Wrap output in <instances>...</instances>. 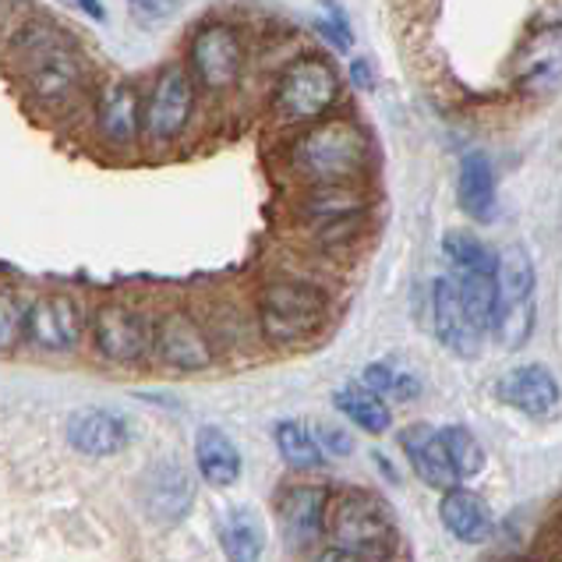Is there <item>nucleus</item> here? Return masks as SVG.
I'll return each instance as SVG.
<instances>
[{
  "instance_id": "nucleus-1",
  "label": "nucleus",
  "mask_w": 562,
  "mask_h": 562,
  "mask_svg": "<svg viewBox=\"0 0 562 562\" xmlns=\"http://www.w3.org/2000/svg\"><path fill=\"white\" fill-rule=\"evenodd\" d=\"M291 173L312 188H344L372 167V138L355 121H318L286 149Z\"/></svg>"
},
{
  "instance_id": "nucleus-2",
  "label": "nucleus",
  "mask_w": 562,
  "mask_h": 562,
  "mask_svg": "<svg viewBox=\"0 0 562 562\" xmlns=\"http://www.w3.org/2000/svg\"><path fill=\"white\" fill-rule=\"evenodd\" d=\"M14 60L40 103H68L82 89V60L75 43L50 22H25L14 36Z\"/></svg>"
},
{
  "instance_id": "nucleus-3",
  "label": "nucleus",
  "mask_w": 562,
  "mask_h": 562,
  "mask_svg": "<svg viewBox=\"0 0 562 562\" xmlns=\"http://www.w3.org/2000/svg\"><path fill=\"white\" fill-rule=\"evenodd\" d=\"M329 535L336 549L358 562H393L400 552V531L382 499L372 492H344L326 509Z\"/></svg>"
},
{
  "instance_id": "nucleus-4",
  "label": "nucleus",
  "mask_w": 562,
  "mask_h": 562,
  "mask_svg": "<svg viewBox=\"0 0 562 562\" xmlns=\"http://www.w3.org/2000/svg\"><path fill=\"white\" fill-rule=\"evenodd\" d=\"M259 329L269 344L294 347L312 340L326 326L329 301L315 283L304 280H269L259 291Z\"/></svg>"
},
{
  "instance_id": "nucleus-5",
  "label": "nucleus",
  "mask_w": 562,
  "mask_h": 562,
  "mask_svg": "<svg viewBox=\"0 0 562 562\" xmlns=\"http://www.w3.org/2000/svg\"><path fill=\"white\" fill-rule=\"evenodd\" d=\"M340 100V75L318 54L291 60L272 92V114L283 124H312Z\"/></svg>"
},
{
  "instance_id": "nucleus-6",
  "label": "nucleus",
  "mask_w": 562,
  "mask_h": 562,
  "mask_svg": "<svg viewBox=\"0 0 562 562\" xmlns=\"http://www.w3.org/2000/svg\"><path fill=\"white\" fill-rule=\"evenodd\" d=\"M368 209L372 199L364 195L361 188L344 184V188H308L297 216L315 231V237L323 240L326 248H340L347 237H355L364 231Z\"/></svg>"
},
{
  "instance_id": "nucleus-7",
  "label": "nucleus",
  "mask_w": 562,
  "mask_h": 562,
  "mask_svg": "<svg viewBox=\"0 0 562 562\" xmlns=\"http://www.w3.org/2000/svg\"><path fill=\"white\" fill-rule=\"evenodd\" d=\"M92 344L114 364H142L153 355V318L127 301H106L92 312Z\"/></svg>"
},
{
  "instance_id": "nucleus-8",
  "label": "nucleus",
  "mask_w": 562,
  "mask_h": 562,
  "mask_svg": "<svg viewBox=\"0 0 562 562\" xmlns=\"http://www.w3.org/2000/svg\"><path fill=\"white\" fill-rule=\"evenodd\" d=\"M195 114V82L184 68H164L153 78L146 110H142V127L153 142H173L184 135Z\"/></svg>"
},
{
  "instance_id": "nucleus-9",
  "label": "nucleus",
  "mask_w": 562,
  "mask_h": 562,
  "mask_svg": "<svg viewBox=\"0 0 562 562\" xmlns=\"http://www.w3.org/2000/svg\"><path fill=\"white\" fill-rule=\"evenodd\" d=\"M191 68L195 78L209 92H231L240 82V71H245V43H240L237 29L213 22L195 32L191 40Z\"/></svg>"
},
{
  "instance_id": "nucleus-10",
  "label": "nucleus",
  "mask_w": 562,
  "mask_h": 562,
  "mask_svg": "<svg viewBox=\"0 0 562 562\" xmlns=\"http://www.w3.org/2000/svg\"><path fill=\"white\" fill-rule=\"evenodd\" d=\"M25 336L36 347L50 350V355H64L75 350L86 336V312L71 294L54 291L40 294L25 308Z\"/></svg>"
},
{
  "instance_id": "nucleus-11",
  "label": "nucleus",
  "mask_w": 562,
  "mask_h": 562,
  "mask_svg": "<svg viewBox=\"0 0 562 562\" xmlns=\"http://www.w3.org/2000/svg\"><path fill=\"white\" fill-rule=\"evenodd\" d=\"M153 355L178 372H202L213 364V344L199 318L178 308L153 323Z\"/></svg>"
},
{
  "instance_id": "nucleus-12",
  "label": "nucleus",
  "mask_w": 562,
  "mask_h": 562,
  "mask_svg": "<svg viewBox=\"0 0 562 562\" xmlns=\"http://www.w3.org/2000/svg\"><path fill=\"white\" fill-rule=\"evenodd\" d=\"M329 492L323 485H294L280 499V531L291 552H308L326 535Z\"/></svg>"
},
{
  "instance_id": "nucleus-13",
  "label": "nucleus",
  "mask_w": 562,
  "mask_h": 562,
  "mask_svg": "<svg viewBox=\"0 0 562 562\" xmlns=\"http://www.w3.org/2000/svg\"><path fill=\"white\" fill-rule=\"evenodd\" d=\"M95 132L110 146H135L142 135V95L132 82L114 78L95 95Z\"/></svg>"
},
{
  "instance_id": "nucleus-14",
  "label": "nucleus",
  "mask_w": 562,
  "mask_h": 562,
  "mask_svg": "<svg viewBox=\"0 0 562 562\" xmlns=\"http://www.w3.org/2000/svg\"><path fill=\"white\" fill-rule=\"evenodd\" d=\"M431 318H436V336L446 350H453L457 358H477L481 355V336L468 312H463L460 294H457V280H436L431 286Z\"/></svg>"
},
{
  "instance_id": "nucleus-15",
  "label": "nucleus",
  "mask_w": 562,
  "mask_h": 562,
  "mask_svg": "<svg viewBox=\"0 0 562 562\" xmlns=\"http://www.w3.org/2000/svg\"><path fill=\"white\" fill-rule=\"evenodd\" d=\"M503 404L524 411L527 417H549L559 404V382L544 364H520L495 385Z\"/></svg>"
},
{
  "instance_id": "nucleus-16",
  "label": "nucleus",
  "mask_w": 562,
  "mask_h": 562,
  "mask_svg": "<svg viewBox=\"0 0 562 562\" xmlns=\"http://www.w3.org/2000/svg\"><path fill=\"white\" fill-rule=\"evenodd\" d=\"M68 442L86 457H114L127 446V425L100 407L75 411L68 417Z\"/></svg>"
},
{
  "instance_id": "nucleus-17",
  "label": "nucleus",
  "mask_w": 562,
  "mask_h": 562,
  "mask_svg": "<svg viewBox=\"0 0 562 562\" xmlns=\"http://www.w3.org/2000/svg\"><path fill=\"white\" fill-rule=\"evenodd\" d=\"M400 446H404V457L411 460L414 474L425 481L431 488H457V474L449 468V460L442 453V442H439V431L428 428V425H411L400 431Z\"/></svg>"
},
{
  "instance_id": "nucleus-18",
  "label": "nucleus",
  "mask_w": 562,
  "mask_h": 562,
  "mask_svg": "<svg viewBox=\"0 0 562 562\" xmlns=\"http://www.w3.org/2000/svg\"><path fill=\"white\" fill-rule=\"evenodd\" d=\"M439 520L449 535L457 541H468V544H481L492 538V513L485 506V499L468 488H449L442 492V503H439Z\"/></svg>"
},
{
  "instance_id": "nucleus-19",
  "label": "nucleus",
  "mask_w": 562,
  "mask_h": 562,
  "mask_svg": "<svg viewBox=\"0 0 562 562\" xmlns=\"http://www.w3.org/2000/svg\"><path fill=\"white\" fill-rule=\"evenodd\" d=\"M457 202L471 220L485 223L495 216V173L485 153H468L457 170Z\"/></svg>"
},
{
  "instance_id": "nucleus-20",
  "label": "nucleus",
  "mask_w": 562,
  "mask_h": 562,
  "mask_svg": "<svg viewBox=\"0 0 562 562\" xmlns=\"http://www.w3.org/2000/svg\"><path fill=\"white\" fill-rule=\"evenodd\" d=\"M220 544L227 562H262L266 552V527L251 506H231L220 524Z\"/></svg>"
},
{
  "instance_id": "nucleus-21",
  "label": "nucleus",
  "mask_w": 562,
  "mask_h": 562,
  "mask_svg": "<svg viewBox=\"0 0 562 562\" xmlns=\"http://www.w3.org/2000/svg\"><path fill=\"white\" fill-rule=\"evenodd\" d=\"M195 460H199L202 477L216 488H227L240 477V449L234 446V439L227 436V431H220L213 425L199 428Z\"/></svg>"
},
{
  "instance_id": "nucleus-22",
  "label": "nucleus",
  "mask_w": 562,
  "mask_h": 562,
  "mask_svg": "<svg viewBox=\"0 0 562 562\" xmlns=\"http://www.w3.org/2000/svg\"><path fill=\"white\" fill-rule=\"evenodd\" d=\"M495 294H499V308H509V304H524L531 301L535 291V262L524 248H506L503 255H495Z\"/></svg>"
},
{
  "instance_id": "nucleus-23",
  "label": "nucleus",
  "mask_w": 562,
  "mask_h": 562,
  "mask_svg": "<svg viewBox=\"0 0 562 562\" xmlns=\"http://www.w3.org/2000/svg\"><path fill=\"white\" fill-rule=\"evenodd\" d=\"M333 407L340 411L347 422H355L358 428L372 431V436H382V431H390L393 425V414L385 407V400L368 393L361 382H350L344 390L333 393Z\"/></svg>"
},
{
  "instance_id": "nucleus-24",
  "label": "nucleus",
  "mask_w": 562,
  "mask_h": 562,
  "mask_svg": "<svg viewBox=\"0 0 562 562\" xmlns=\"http://www.w3.org/2000/svg\"><path fill=\"white\" fill-rule=\"evenodd\" d=\"M457 294L463 312H468L471 326L485 336L495 326V315H499V294H495V280L485 272H468V277L457 280Z\"/></svg>"
},
{
  "instance_id": "nucleus-25",
  "label": "nucleus",
  "mask_w": 562,
  "mask_h": 562,
  "mask_svg": "<svg viewBox=\"0 0 562 562\" xmlns=\"http://www.w3.org/2000/svg\"><path fill=\"white\" fill-rule=\"evenodd\" d=\"M439 431V442H442V453L449 460V468H453L457 481L460 477H477L485 471V449L474 439L471 428L463 425H446V428H436Z\"/></svg>"
},
{
  "instance_id": "nucleus-26",
  "label": "nucleus",
  "mask_w": 562,
  "mask_h": 562,
  "mask_svg": "<svg viewBox=\"0 0 562 562\" xmlns=\"http://www.w3.org/2000/svg\"><path fill=\"white\" fill-rule=\"evenodd\" d=\"M277 449L294 471H315V468H323V460H326L318 453V446L312 442V431L301 428L297 422L277 425Z\"/></svg>"
},
{
  "instance_id": "nucleus-27",
  "label": "nucleus",
  "mask_w": 562,
  "mask_h": 562,
  "mask_svg": "<svg viewBox=\"0 0 562 562\" xmlns=\"http://www.w3.org/2000/svg\"><path fill=\"white\" fill-rule=\"evenodd\" d=\"M442 248H446V259L453 262L457 269H463V277L468 272H485V277H492V269H495V255L488 245H481V240L468 231H449L446 240H442Z\"/></svg>"
},
{
  "instance_id": "nucleus-28",
  "label": "nucleus",
  "mask_w": 562,
  "mask_h": 562,
  "mask_svg": "<svg viewBox=\"0 0 562 562\" xmlns=\"http://www.w3.org/2000/svg\"><path fill=\"white\" fill-rule=\"evenodd\" d=\"M495 336L506 350H520L527 344V336L535 333V304L524 301V304H509V308H499L495 315Z\"/></svg>"
},
{
  "instance_id": "nucleus-29",
  "label": "nucleus",
  "mask_w": 562,
  "mask_h": 562,
  "mask_svg": "<svg viewBox=\"0 0 562 562\" xmlns=\"http://www.w3.org/2000/svg\"><path fill=\"white\" fill-rule=\"evenodd\" d=\"M361 385L368 393H390L396 400H414L417 393H422V385H417V379L404 375V372H393L390 364H368L364 368V375H361Z\"/></svg>"
},
{
  "instance_id": "nucleus-30",
  "label": "nucleus",
  "mask_w": 562,
  "mask_h": 562,
  "mask_svg": "<svg viewBox=\"0 0 562 562\" xmlns=\"http://www.w3.org/2000/svg\"><path fill=\"white\" fill-rule=\"evenodd\" d=\"M25 336V304L14 291H0V355Z\"/></svg>"
},
{
  "instance_id": "nucleus-31",
  "label": "nucleus",
  "mask_w": 562,
  "mask_h": 562,
  "mask_svg": "<svg viewBox=\"0 0 562 562\" xmlns=\"http://www.w3.org/2000/svg\"><path fill=\"white\" fill-rule=\"evenodd\" d=\"M312 442L318 446V453H333V457H347L350 449H355V442H350V436L344 428H336V425H323L318 422L315 431H312Z\"/></svg>"
},
{
  "instance_id": "nucleus-32",
  "label": "nucleus",
  "mask_w": 562,
  "mask_h": 562,
  "mask_svg": "<svg viewBox=\"0 0 562 562\" xmlns=\"http://www.w3.org/2000/svg\"><path fill=\"white\" fill-rule=\"evenodd\" d=\"M326 11H329V19L326 22H315L318 32H323V36H329L336 46H340V50H347V46H350V29H347L344 11L340 8H326Z\"/></svg>"
},
{
  "instance_id": "nucleus-33",
  "label": "nucleus",
  "mask_w": 562,
  "mask_h": 562,
  "mask_svg": "<svg viewBox=\"0 0 562 562\" xmlns=\"http://www.w3.org/2000/svg\"><path fill=\"white\" fill-rule=\"evenodd\" d=\"M350 75H355V82H358V86H364V89L372 86V71H368V64H364V60H355V68H350Z\"/></svg>"
},
{
  "instance_id": "nucleus-34",
  "label": "nucleus",
  "mask_w": 562,
  "mask_h": 562,
  "mask_svg": "<svg viewBox=\"0 0 562 562\" xmlns=\"http://www.w3.org/2000/svg\"><path fill=\"white\" fill-rule=\"evenodd\" d=\"M315 562H358V559H355V555H347V552H340V549H326Z\"/></svg>"
},
{
  "instance_id": "nucleus-35",
  "label": "nucleus",
  "mask_w": 562,
  "mask_h": 562,
  "mask_svg": "<svg viewBox=\"0 0 562 562\" xmlns=\"http://www.w3.org/2000/svg\"><path fill=\"white\" fill-rule=\"evenodd\" d=\"M78 8H82L86 14H92V19H103V8L100 4H78Z\"/></svg>"
}]
</instances>
